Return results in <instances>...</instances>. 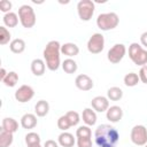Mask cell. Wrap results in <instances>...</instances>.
Returning <instances> with one entry per match:
<instances>
[{"label": "cell", "mask_w": 147, "mask_h": 147, "mask_svg": "<svg viewBox=\"0 0 147 147\" xmlns=\"http://www.w3.org/2000/svg\"><path fill=\"white\" fill-rule=\"evenodd\" d=\"M94 139L98 147H115L119 140V133L114 126L101 124L95 129Z\"/></svg>", "instance_id": "cell-1"}, {"label": "cell", "mask_w": 147, "mask_h": 147, "mask_svg": "<svg viewBox=\"0 0 147 147\" xmlns=\"http://www.w3.org/2000/svg\"><path fill=\"white\" fill-rule=\"evenodd\" d=\"M61 45L57 40H51L47 42L45 49H44V59L46 67L51 71H56L61 65Z\"/></svg>", "instance_id": "cell-2"}, {"label": "cell", "mask_w": 147, "mask_h": 147, "mask_svg": "<svg viewBox=\"0 0 147 147\" xmlns=\"http://www.w3.org/2000/svg\"><path fill=\"white\" fill-rule=\"evenodd\" d=\"M119 23V17L116 13L110 11V13H102L98 16L96 18V25L99 29L102 31H109L115 28H117Z\"/></svg>", "instance_id": "cell-3"}, {"label": "cell", "mask_w": 147, "mask_h": 147, "mask_svg": "<svg viewBox=\"0 0 147 147\" xmlns=\"http://www.w3.org/2000/svg\"><path fill=\"white\" fill-rule=\"evenodd\" d=\"M18 17H20V23L25 29L33 28L37 22L36 13H34L33 8L29 5H22L18 8Z\"/></svg>", "instance_id": "cell-4"}, {"label": "cell", "mask_w": 147, "mask_h": 147, "mask_svg": "<svg viewBox=\"0 0 147 147\" xmlns=\"http://www.w3.org/2000/svg\"><path fill=\"white\" fill-rule=\"evenodd\" d=\"M129 57L137 65L144 67L147 64V51L138 42H132L129 46Z\"/></svg>", "instance_id": "cell-5"}, {"label": "cell", "mask_w": 147, "mask_h": 147, "mask_svg": "<svg viewBox=\"0 0 147 147\" xmlns=\"http://www.w3.org/2000/svg\"><path fill=\"white\" fill-rule=\"evenodd\" d=\"M95 5L91 0H80L77 3V13L82 21H90L94 14Z\"/></svg>", "instance_id": "cell-6"}, {"label": "cell", "mask_w": 147, "mask_h": 147, "mask_svg": "<svg viewBox=\"0 0 147 147\" xmlns=\"http://www.w3.org/2000/svg\"><path fill=\"white\" fill-rule=\"evenodd\" d=\"M131 141L137 145V146H144L147 144V129L141 125H134L131 130V134H130Z\"/></svg>", "instance_id": "cell-7"}, {"label": "cell", "mask_w": 147, "mask_h": 147, "mask_svg": "<svg viewBox=\"0 0 147 147\" xmlns=\"http://www.w3.org/2000/svg\"><path fill=\"white\" fill-rule=\"evenodd\" d=\"M105 48V38L101 33H94L87 41V51L91 54H99Z\"/></svg>", "instance_id": "cell-8"}, {"label": "cell", "mask_w": 147, "mask_h": 147, "mask_svg": "<svg viewBox=\"0 0 147 147\" xmlns=\"http://www.w3.org/2000/svg\"><path fill=\"white\" fill-rule=\"evenodd\" d=\"M126 53V47L123 44H115L107 53V59L110 63L113 64H117L119 63L123 57L125 56Z\"/></svg>", "instance_id": "cell-9"}, {"label": "cell", "mask_w": 147, "mask_h": 147, "mask_svg": "<svg viewBox=\"0 0 147 147\" xmlns=\"http://www.w3.org/2000/svg\"><path fill=\"white\" fill-rule=\"evenodd\" d=\"M14 95H15L16 101H18L20 103H24V102L30 101L33 98L34 91L30 85H22L15 91Z\"/></svg>", "instance_id": "cell-10"}, {"label": "cell", "mask_w": 147, "mask_h": 147, "mask_svg": "<svg viewBox=\"0 0 147 147\" xmlns=\"http://www.w3.org/2000/svg\"><path fill=\"white\" fill-rule=\"evenodd\" d=\"M75 85L78 90L80 91H90L93 88L94 86V83L92 80V78L85 74H80L76 77L75 79Z\"/></svg>", "instance_id": "cell-11"}, {"label": "cell", "mask_w": 147, "mask_h": 147, "mask_svg": "<svg viewBox=\"0 0 147 147\" xmlns=\"http://www.w3.org/2000/svg\"><path fill=\"white\" fill-rule=\"evenodd\" d=\"M91 106H92V108H93L95 111H98V113H103V111H107L108 108H109V100H108V98H106V96L98 95V96H95V98L92 99Z\"/></svg>", "instance_id": "cell-12"}, {"label": "cell", "mask_w": 147, "mask_h": 147, "mask_svg": "<svg viewBox=\"0 0 147 147\" xmlns=\"http://www.w3.org/2000/svg\"><path fill=\"white\" fill-rule=\"evenodd\" d=\"M106 117L111 123H117L123 117V110L119 106H111L106 111Z\"/></svg>", "instance_id": "cell-13"}, {"label": "cell", "mask_w": 147, "mask_h": 147, "mask_svg": "<svg viewBox=\"0 0 147 147\" xmlns=\"http://www.w3.org/2000/svg\"><path fill=\"white\" fill-rule=\"evenodd\" d=\"M37 123H38V119H37V116L34 114L26 113L21 117V126L23 129L31 130V129L37 126Z\"/></svg>", "instance_id": "cell-14"}, {"label": "cell", "mask_w": 147, "mask_h": 147, "mask_svg": "<svg viewBox=\"0 0 147 147\" xmlns=\"http://www.w3.org/2000/svg\"><path fill=\"white\" fill-rule=\"evenodd\" d=\"M82 117H83V122L87 126H93L96 123V114L95 110L92 108H85L82 113Z\"/></svg>", "instance_id": "cell-15"}, {"label": "cell", "mask_w": 147, "mask_h": 147, "mask_svg": "<svg viewBox=\"0 0 147 147\" xmlns=\"http://www.w3.org/2000/svg\"><path fill=\"white\" fill-rule=\"evenodd\" d=\"M61 53L71 59L79 54V47L74 42H65L61 45Z\"/></svg>", "instance_id": "cell-16"}, {"label": "cell", "mask_w": 147, "mask_h": 147, "mask_svg": "<svg viewBox=\"0 0 147 147\" xmlns=\"http://www.w3.org/2000/svg\"><path fill=\"white\" fill-rule=\"evenodd\" d=\"M57 142H59V145L62 146V147H74L76 140H75V138H74V134H71L70 132L64 131V132H62V133L59 136Z\"/></svg>", "instance_id": "cell-17"}, {"label": "cell", "mask_w": 147, "mask_h": 147, "mask_svg": "<svg viewBox=\"0 0 147 147\" xmlns=\"http://www.w3.org/2000/svg\"><path fill=\"white\" fill-rule=\"evenodd\" d=\"M45 70H46V63L41 59H34L31 62V71L34 76L38 77L42 76L45 74Z\"/></svg>", "instance_id": "cell-18"}, {"label": "cell", "mask_w": 147, "mask_h": 147, "mask_svg": "<svg viewBox=\"0 0 147 147\" xmlns=\"http://www.w3.org/2000/svg\"><path fill=\"white\" fill-rule=\"evenodd\" d=\"M2 130L10 132V133H15L18 130V123L16 119H14L13 117H5L2 119V124H1Z\"/></svg>", "instance_id": "cell-19"}, {"label": "cell", "mask_w": 147, "mask_h": 147, "mask_svg": "<svg viewBox=\"0 0 147 147\" xmlns=\"http://www.w3.org/2000/svg\"><path fill=\"white\" fill-rule=\"evenodd\" d=\"M49 111V103L46 100H39L34 106V113L38 117H44Z\"/></svg>", "instance_id": "cell-20"}, {"label": "cell", "mask_w": 147, "mask_h": 147, "mask_svg": "<svg viewBox=\"0 0 147 147\" xmlns=\"http://www.w3.org/2000/svg\"><path fill=\"white\" fill-rule=\"evenodd\" d=\"M3 24L7 26V28H15L17 24H18V21H20V17L16 13H13V11H9L7 14L3 15Z\"/></svg>", "instance_id": "cell-21"}, {"label": "cell", "mask_w": 147, "mask_h": 147, "mask_svg": "<svg viewBox=\"0 0 147 147\" xmlns=\"http://www.w3.org/2000/svg\"><path fill=\"white\" fill-rule=\"evenodd\" d=\"M9 48L14 54H21L25 51V41L21 38L13 39L9 44Z\"/></svg>", "instance_id": "cell-22"}, {"label": "cell", "mask_w": 147, "mask_h": 147, "mask_svg": "<svg viewBox=\"0 0 147 147\" xmlns=\"http://www.w3.org/2000/svg\"><path fill=\"white\" fill-rule=\"evenodd\" d=\"M62 69H63V71L64 72H67V74H75L76 71H77V69H78V65H77V63H76V61L75 60H72V59H65L63 62H62Z\"/></svg>", "instance_id": "cell-23"}, {"label": "cell", "mask_w": 147, "mask_h": 147, "mask_svg": "<svg viewBox=\"0 0 147 147\" xmlns=\"http://www.w3.org/2000/svg\"><path fill=\"white\" fill-rule=\"evenodd\" d=\"M123 96V91L121 87H117V86H113L110 88H108L107 91V98L108 100H111V101H118L121 100Z\"/></svg>", "instance_id": "cell-24"}, {"label": "cell", "mask_w": 147, "mask_h": 147, "mask_svg": "<svg viewBox=\"0 0 147 147\" xmlns=\"http://www.w3.org/2000/svg\"><path fill=\"white\" fill-rule=\"evenodd\" d=\"M13 134L14 133L7 132V131L1 129V132H0V147H9L13 144V140H14Z\"/></svg>", "instance_id": "cell-25"}, {"label": "cell", "mask_w": 147, "mask_h": 147, "mask_svg": "<svg viewBox=\"0 0 147 147\" xmlns=\"http://www.w3.org/2000/svg\"><path fill=\"white\" fill-rule=\"evenodd\" d=\"M124 84L127 86V87H133L136 86L138 83H139V75L136 74V72H129L124 76Z\"/></svg>", "instance_id": "cell-26"}, {"label": "cell", "mask_w": 147, "mask_h": 147, "mask_svg": "<svg viewBox=\"0 0 147 147\" xmlns=\"http://www.w3.org/2000/svg\"><path fill=\"white\" fill-rule=\"evenodd\" d=\"M18 82V75L15 71H9L6 76V78L2 80V83L7 87H14Z\"/></svg>", "instance_id": "cell-27"}, {"label": "cell", "mask_w": 147, "mask_h": 147, "mask_svg": "<svg viewBox=\"0 0 147 147\" xmlns=\"http://www.w3.org/2000/svg\"><path fill=\"white\" fill-rule=\"evenodd\" d=\"M25 144L26 146H32L40 144V136L36 132H29L25 134Z\"/></svg>", "instance_id": "cell-28"}, {"label": "cell", "mask_w": 147, "mask_h": 147, "mask_svg": "<svg viewBox=\"0 0 147 147\" xmlns=\"http://www.w3.org/2000/svg\"><path fill=\"white\" fill-rule=\"evenodd\" d=\"M76 137L77 138H92V131L90 126L82 125L76 130Z\"/></svg>", "instance_id": "cell-29"}, {"label": "cell", "mask_w": 147, "mask_h": 147, "mask_svg": "<svg viewBox=\"0 0 147 147\" xmlns=\"http://www.w3.org/2000/svg\"><path fill=\"white\" fill-rule=\"evenodd\" d=\"M11 38V34L9 32V30L6 26H0V45H6L9 42Z\"/></svg>", "instance_id": "cell-30"}, {"label": "cell", "mask_w": 147, "mask_h": 147, "mask_svg": "<svg viewBox=\"0 0 147 147\" xmlns=\"http://www.w3.org/2000/svg\"><path fill=\"white\" fill-rule=\"evenodd\" d=\"M57 127L61 131H63V132L67 131L69 127H71V124H70V122H69V119H68V117L65 115H62V116L59 117V119H57Z\"/></svg>", "instance_id": "cell-31"}, {"label": "cell", "mask_w": 147, "mask_h": 147, "mask_svg": "<svg viewBox=\"0 0 147 147\" xmlns=\"http://www.w3.org/2000/svg\"><path fill=\"white\" fill-rule=\"evenodd\" d=\"M65 116L68 117V119H69L71 126H76V125L79 123V121H80V116H79V114H78L77 111H75V110H70V111H68V113L65 114Z\"/></svg>", "instance_id": "cell-32"}, {"label": "cell", "mask_w": 147, "mask_h": 147, "mask_svg": "<svg viewBox=\"0 0 147 147\" xmlns=\"http://www.w3.org/2000/svg\"><path fill=\"white\" fill-rule=\"evenodd\" d=\"M11 6H13L11 2L8 1V0H1V1H0V10H1L2 13H5V14H7V13L10 11Z\"/></svg>", "instance_id": "cell-33"}, {"label": "cell", "mask_w": 147, "mask_h": 147, "mask_svg": "<svg viewBox=\"0 0 147 147\" xmlns=\"http://www.w3.org/2000/svg\"><path fill=\"white\" fill-rule=\"evenodd\" d=\"M78 147H92V139L91 138H77Z\"/></svg>", "instance_id": "cell-34"}, {"label": "cell", "mask_w": 147, "mask_h": 147, "mask_svg": "<svg viewBox=\"0 0 147 147\" xmlns=\"http://www.w3.org/2000/svg\"><path fill=\"white\" fill-rule=\"evenodd\" d=\"M139 79L144 84H147V64L140 68V70H139Z\"/></svg>", "instance_id": "cell-35"}, {"label": "cell", "mask_w": 147, "mask_h": 147, "mask_svg": "<svg viewBox=\"0 0 147 147\" xmlns=\"http://www.w3.org/2000/svg\"><path fill=\"white\" fill-rule=\"evenodd\" d=\"M44 147H59V142H56L55 140H46L45 144H44Z\"/></svg>", "instance_id": "cell-36"}, {"label": "cell", "mask_w": 147, "mask_h": 147, "mask_svg": "<svg viewBox=\"0 0 147 147\" xmlns=\"http://www.w3.org/2000/svg\"><path fill=\"white\" fill-rule=\"evenodd\" d=\"M140 42L144 47H147V31L142 32L141 36H140Z\"/></svg>", "instance_id": "cell-37"}, {"label": "cell", "mask_w": 147, "mask_h": 147, "mask_svg": "<svg viewBox=\"0 0 147 147\" xmlns=\"http://www.w3.org/2000/svg\"><path fill=\"white\" fill-rule=\"evenodd\" d=\"M7 74H8V72L6 71V69H5V68H1V70H0V80H1V82L6 78Z\"/></svg>", "instance_id": "cell-38"}, {"label": "cell", "mask_w": 147, "mask_h": 147, "mask_svg": "<svg viewBox=\"0 0 147 147\" xmlns=\"http://www.w3.org/2000/svg\"><path fill=\"white\" fill-rule=\"evenodd\" d=\"M26 147H41L40 144H37V145H32V146H26Z\"/></svg>", "instance_id": "cell-39"}, {"label": "cell", "mask_w": 147, "mask_h": 147, "mask_svg": "<svg viewBox=\"0 0 147 147\" xmlns=\"http://www.w3.org/2000/svg\"><path fill=\"white\" fill-rule=\"evenodd\" d=\"M146 147H147V144H146Z\"/></svg>", "instance_id": "cell-40"}]
</instances>
